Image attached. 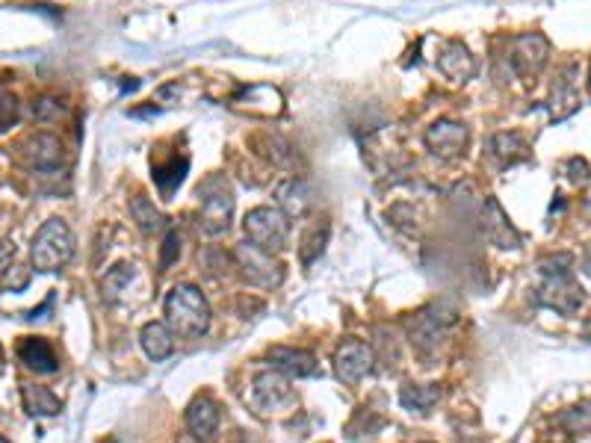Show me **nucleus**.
Returning <instances> with one entry per match:
<instances>
[{
  "label": "nucleus",
  "instance_id": "f257e3e1",
  "mask_svg": "<svg viewBox=\"0 0 591 443\" xmlns=\"http://www.w3.org/2000/svg\"><path fill=\"white\" fill-rule=\"evenodd\" d=\"M571 254H559V257H547L541 260V287H538V305L553 308L556 314H577L583 305V287L574 281L571 275Z\"/></svg>",
  "mask_w": 591,
  "mask_h": 443
},
{
  "label": "nucleus",
  "instance_id": "f03ea898",
  "mask_svg": "<svg viewBox=\"0 0 591 443\" xmlns=\"http://www.w3.org/2000/svg\"><path fill=\"white\" fill-rule=\"evenodd\" d=\"M163 311H166V325L172 328V334L184 340H196L210 328V305L204 293L193 284L172 287L163 302Z\"/></svg>",
  "mask_w": 591,
  "mask_h": 443
},
{
  "label": "nucleus",
  "instance_id": "7ed1b4c3",
  "mask_svg": "<svg viewBox=\"0 0 591 443\" xmlns=\"http://www.w3.org/2000/svg\"><path fill=\"white\" fill-rule=\"evenodd\" d=\"M71 254H74V237L63 219H48L30 243V263L36 272L63 269Z\"/></svg>",
  "mask_w": 591,
  "mask_h": 443
},
{
  "label": "nucleus",
  "instance_id": "20e7f679",
  "mask_svg": "<svg viewBox=\"0 0 591 443\" xmlns=\"http://www.w3.org/2000/svg\"><path fill=\"white\" fill-rule=\"evenodd\" d=\"M201 213H198V225L207 237H219L231 228V216H234V190L222 175H210L201 187Z\"/></svg>",
  "mask_w": 591,
  "mask_h": 443
},
{
  "label": "nucleus",
  "instance_id": "39448f33",
  "mask_svg": "<svg viewBox=\"0 0 591 443\" xmlns=\"http://www.w3.org/2000/svg\"><path fill=\"white\" fill-rule=\"evenodd\" d=\"M246 240L261 252H281L290 237V222L281 207H255L243 219Z\"/></svg>",
  "mask_w": 591,
  "mask_h": 443
},
{
  "label": "nucleus",
  "instance_id": "423d86ee",
  "mask_svg": "<svg viewBox=\"0 0 591 443\" xmlns=\"http://www.w3.org/2000/svg\"><path fill=\"white\" fill-rule=\"evenodd\" d=\"M234 260H237L240 275H243L249 284H255V287H266V290H272V287H278V284L284 281V266H281L278 260H272V254L269 252L255 249L249 240L237 246Z\"/></svg>",
  "mask_w": 591,
  "mask_h": 443
},
{
  "label": "nucleus",
  "instance_id": "0eeeda50",
  "mask_svg": "<svg viewBox=\"0 0 591 443\" xmlns=\"http://www.w3.org/2000/svg\"><path fill=\"white\" fill-rule=\"evenodd\" d=\"M376 355L364 340H343L334 352V373L349 387H355L364 376L373 373Z\"/></svg>",
  "mask_w": 591,
  "mask_h": 443
},
{
  "label": "nucleus",
  "instance_id": "6e6552de",
  "mask_svg": "<svg viewBox=\"0 0 591 443\" xmlns=\"http://www.w3.org/2000/svg\"><path fill=\"white\" fill-rule=\"evenodd\" d=\"M252 402L261 414H275L293 402L290 379L278 370H263L252 379Z\"/></svg>",
  "mask_w": 591,
  "mask_h": 443
},
{
  "label": "nucleus",
  "instance_id": "1a4fd4ad",
  "mask_svg": "<svg viewBox=\"0 0 591 443\" xmlns=\"http://www.w3.org/2000/svg\"><path fill=\"white\" fill-rule=\"evenodd\" d=\"M450 322H453V317H441V311H438V308H432V311H423L420 317L411 322V331H408V337H411V346H414V349H417L423 358L435 355V352L441 349L444 337H447V328H450Z\"/></svg>",
  "mask_w": 591,
  "mask_h": 443
},
{
  "label": "nucleus",
  "instance_id": "9d476101",
  "mask_svg": "<svg viewBox=\"0 0 591 443\" xmlns=\"http://www.w3.org/2000/svg\"><path fill=\"white\" fill-rule=\"evenodd\" d=\"M547 54H550V45L544 36L538 33H526V36H515L512 39V68L521 74V77H538L541 68L547 63Z\"/></svg>",
  "mask_w": 591,
  "mask_h": 443
},
{
  "label": "nucleus",
  "instance_id": "9b49d317",
  "mask_svg": "<svg viewBox=\"0 0 591 443\" xmlns=\"http://www.w3.org/2000/svg\"><path fill=\"white\" fill-rule=\"evenodd\" d=\"M21 154L33 172H57L63 163V142L54 133H36L24 142Z\"/></svg>",
  "mask_w": 591,
  "mask_h": 443
},
{
  "label": "nucleus",
  "instance_id": "f8f14e48",
  "mask_svg": "<svg viewBox=\"0 0 591 443\" xmlns=\"http://www.w3.org/2000/svg\"><path fill=\"white\" fill-rule=\"evenodd\" d=\"M423 139H426V148L435 157L453 160V157H461L464 148H467V127L459 125V122H450V119H441L426 130Z\"/></svg>",
  "mask_w": 591,
  "mask_h": 443
},
{
  "label": "nucleus",
  "instance_id": "ddd939ff",
  "mask_svg": "<svg viewBox=\"0 0 591 443\" xmlns=\"http://www.w3.org/2000/svg\"><path fill=\"white\" fill-rule=\"evenodd\" d=\"M266 361L272 364V370L284 373L287 379H311L320 373V364L311 352L305 349H290V346H272L266 352Z\"/></svg>",
  "mask_w": 591,
  "mask_h": 443
},
{
  "label": "nucleus",
  "instance_id": "4468645a",
  "mask_svg": "<svg viewBox=\"0 0 591 443\" xmlns=\"http://www.w3.org/2000/svg\"><path fill=\"white\" fill-rule=\"evenodd\" d=\"M219 420H222L219 405H216V399L207 396V393L196 396V399L190 402V408H187V429H190V435L201 443L213 441V435H216V429H219Z\"/></svg>",
  "mask_w": 591,
  "mask_h": 443
},
{
  "label": "nucleus",
  "instance_id": "2eb2a0df",
  "mask_svg": "<svg viewBox=\"0 0 591 443\" xmlns=\"http://www.w3.org/2000/svg\"><path fill=\"white\" fill-rule=\"evenodd\" d=\"M18 361L39 373V376H51L60 370V358H57V349L45 340V337H24L18 343Z\"/></svg>",
  "mask_w": 591,
  "mask_h": 443
},
{
  "label": "nucleus",
  "instance_id": "dca6fc26",
  "mask_svg": "<svg viewBox=\"0 0 591 443\" xmlns=\"http://www.w3.org/2000/svg\"><path fill=\"white\" fill-rule=\"evenodd\" d=\"M482 231H485V237H488L497 249H518V246H521L518 231L509 225L503 207H500L494 198L485 201V210H482Z\"/></svg>",
  "mask_w": 591,
  "mask_h": 443
},
{
  "label": "nucleus",
  "instance_id": "f3484780",
  "mask_svg": "<svg viewBox=\"0 0 591 443\" xmlns=\"http://www.w3.org/2000/svg\"><path fill=\"white\" fill-rule=\"evenodd\" d=\"M275 198L284 210V216H305L314 207V192L302 181V178H290L284 184H278Z\"/></svg>",
  "mask_w": 591,
  "mask_h": 443
},
{
  "label": "nucleus",
  "instance_id": "a211bd4d",
  "mask_svg": "<svg viewBox=\"0 0 591 443\" xmlns=\"http://www.w3.org/2000/svg\"><path fill=\"white\" fill-rule=\"evenodd\" d=\"M438 68L444 71V77H450L453 83H464L473 77L476 71V63L470 57V51L461 45V42H447L444 51L438 54Z\"/></svg>",
  "mask_w": 591,
  "mask_h": 443
},
{
  "label": "nucleus",
  "instance_id": "6ab92c4d",
  "mask_svg": "<svg viewBox=\"0 0 591 443\" xmlns=\"http://www.w3.org/2000/svg\"><path fill=\"white\" fill-rule=\"evenodd\" d=\"M139 343L151 361H166L175 352V334L166 322H148L139 331Z\"/></svg>",
  "mask_w": 591,
  "mask_h": 443
},
{
  "label": "nucleus",
  "instance_id": "aec40b11",
  "mask_svg": "<svg viewBox=\"0 0 591 443\" xmlns=\"http://www.w3.org/2000/svg\"><path fill=\"white\" fill-rule=\"evenodd\" d=\"M21 399L30 417H57L63 411L60 396L45 384H21Z\"/></svg>",
  "mask_w": 591,
  "mask_h": 443
},
{
  "label": "nucleus",
  "instance_id": "412c9836",
  "mask_svg": "<svg viewBox=\"0 0 591 443\" xmlns=\"http://www.w3.org/2000/svg\"><path fill=\"white\" fill-rule=\"evenodd\" d=\"M444 390L438 384H405L402 393H399V402L402 408L408 411H417V414H429L438 402H441Z\"/></svg>",
  "mask_w": 591,
  "mask_h": 443
},
{
  "label": "nucleus",
  "instance_id": "4be33fe9",
  "mask_svg": "<svg viewBox=\"0 0 591 443\" xmlns=\"http://www.w3.org/2000/svg\"><path fill=\"white\" fill-rule=\"evenodd\" d=\"M131 216H133V222H136V228H139L142 234H157V231H163V228H166V216H163V213L154 207V201H151V198H145L142 192L131 198Z\"/></svg>",
  "mask_w": 591,
  "mask_h": 443
},
{
  "label": "nucleus",
  "instance_id": "5701e85b",
  "mask_svg": "<svg viewBox=\"0 0 591 443\" xmlns=\"http://www.w3.org/2000/svg\"><path fill=\"white\" fill-rule=\"evenodd\" d=\"M133 275H136V266H131V263H116V266L104 275L101 290H104V299H107L110 305H119V302L125 299V293L131 290Z\"/></svg>",
  "mask_w": 591,
  "mask_h": 443
},
{
  "label": "nucleus",
  "instance_id": "b1692460",
  "mask_svg": "<svg viewBox=\"0 0 591 443\" xmlns=\"http://www.w3.org/2000/svg\"><path fill=\"white\" fill-rule=\"evenodd\" d=\"M574 110H577V92H574V80H571V68H568L565 77L556 80V89H553V116L565 119Z\"/></svg>",
  "mask_w": 591,
  "mask_h": 443
},
{
  "label": "nucleus",
  "instance_id": "393cba45",
  "mask_svg": "<svg viewBox=\"0 0 591 443\" xmlns=\"http://www.w3.org/2000/svg\"><path fill=\"white\" fill-rule=\"evenodd\" d=\"M329 222H317L308 234H305V240H302V249H299V254H302V263L305 266H311L320 254L326 252V243H329Z\"/></svg>",
  "mask_w": 591,
  "mask_h": 443
},
{
  "label": "nucleus",
  "instance_id": "a878e982",
  "mask_svg": "<svg viewBox=\"0 0 591 443\" xmlns=\"http://www.w3.org/2000/svg\"><path fill=\"white\" fill-rule=\"evenodd\" d=\"M494 151L506 163H518V160L526 157L524 136H518V133H500V136H494Z\"/></svg>",
  "mask_w": 591,
  "mask_h": 443
},
{
  "label": "nucleus",
  "instance_id": "bb28decb",
  "mask_svg": "<svg viewBox=\"0 0 591 443\" xmlns=\"http://www.w3.org/2000/svg\"><path fill=\"white\" fill-rule=\"evenodd\" d=\"M184 172H187V160L178 166V160H172L169 166H154V184L160 187L163 195H172V190L184 181Z\"/></svg>",
  "mask_w": 591,
  "mask_h": 443
},
{
  "label": "nucleus",
  "instance_id": "cd10ccee",
  "mask_svg": "<svg viewBox=\"0 0 591 443\" xmlns=\"http://www.w3.org/2000/svg\"><path fill=\"white\" fill-rule=\"evenodd\" d=\"M18 116H21V107H18V98L9 92V89H3L0 86V133H6L9 127L18 122Z\"/></svg>",
  "mask_w": 591,
  "mask_h": 443
},
{
  "label": "nucleus",
  "instance_id": "c85d7f7f",
  "mask_svg": "<svg viewBox=\"0 0 591 443\" xmlns=\"http://www.w3.org/2000/svg\"><path fill=\"white\" fill-rule=\"evenodd\" d=\"M562 423L571 432H586V429H591V405H577V408L565 411L562 414Z\"/></svg>",
  "mask_w": 591,
  "mask_h": 443
},
{
  "label": "nucleus",
  "instance_id": "c756f323",
  "mask_svg": "<svg viewBox=\"0 0 591 443\" xmlns=\"http://www.w3.org/2000/svg\"><path fill=\"white\" fill-rule=\"evenodd\" d=\"M181 254V234L178 231H169L166 234V243H163V252H160V272H166Z\"/></svg>",
  "mask_w": 591,
  "mask_h": 443
},
{
  "label": "nucleus",
  "instance_id": "7c9ffc66",
  "mask_svg": "<svg viewBox=\"0 0 591 443\" xmlns=\"http://www.w3.org/2000/svg\"><path fill=\"white\" fill-rule=\"evenodd\" d=\"M33 116H36L39 122H54V119L63 116V107H60V101H54V98H39V101L33 104Z\"/></svg>",
  "mask_w": 591,
  "mask_h": 443
},
{
  "label": "nucleus",
  "instance_id": "2f4dec72",
  "mask_svg": "<svg viewBox=\"0 0 591 443\" xmlns=\"http://www.w3.org/2000/svg\"><path fill=\"white\" fill-rule=\"evenodd\" d=\"M12 257H15V243L0 240V269H6L12 263Z\"/></svg>",
  "mask_w": 591,
  "mask_h": 443
},
{
  "label": "nucleus",
  "instance_id": "473e14b6",
  "mask_svg": "<svg viewBox=\"0 0 591 443\" xmlns=\"http://www.w3.org/2000/svg\"><path fill=\"white\" fill-rule=\"evenodd\" d=\"M3 370H6V358H3V346H0V376H3Z\"/></svg>",
  "mask_w": 591,
  "mask_h": 443
},
{
  "label": "nucleus",
  "instance_id": "72a5a7b5",
  "mask_svg": "<svg viewBox=\"0 0 591 443\" xmlns=\"http://www.w3.org/2000/svg\"><path fill=\"white\" fill-rule=\"evenodd\" d=\"M583 269H586V275H591V257L586 260V266H583Z\"/></svg>",
  "mask_w": 591,
  "mask_h": 443
},
{
  "label": "nucleus",
  "instance_id": "f704fd0d",
  "mask_svg": "<svg viewBox=\"0 0 591 443\" xmlns=\"http://www.w3.org/2000/svg\"><path fill=\"white\" fill-rule=\"evenodd\" d=\"M589 92H591V71H589Z\"/></svg>",
  "mask_w": 591,
  "mask_h": 443
},
{
  "label": "nucleus",
  "instance_id": "c9c22d12",
  "mask_svg": "<svg viewBox=\"0 0 591 443\" xmlns=\"http://www.w3.org/2000/svg\"><path fill=\"white\" fill-rule=\"evenodd\" d=\"M0 443H9V441H6V438H0Z\"/></svg>",
  "mask_w": 591,
  "mask_h": 443
},
{
  "label": "nucleus",
  "instance_id": "e433bc0d",
  "mask_svg": "<svg viewBox=\"0 0 591 443\" xmlns=\"http://www.w3.org/2000/svg\"><path fill=\"white\" fill-rule=\"evenodd\" d=\"M110 443H122V441H110Z\"/></svg>",
  "mask_w": 591,
  "mask_h": 443
},
{
  "label": "nucleus",
  "instance_id": "4c0bfd02",
  "mask_svg": "<svg viewBox=\"0 0 591 443\" xmlns=\"http://www.w3.org/2000/svg\"><path fill=\"white\" fill-rule=\"evenodd\" d=\"M184 443H193V441H184Z\"/></svg>",
  "mask_w": 591,
  "mask_h": 443
}]
</instances>
